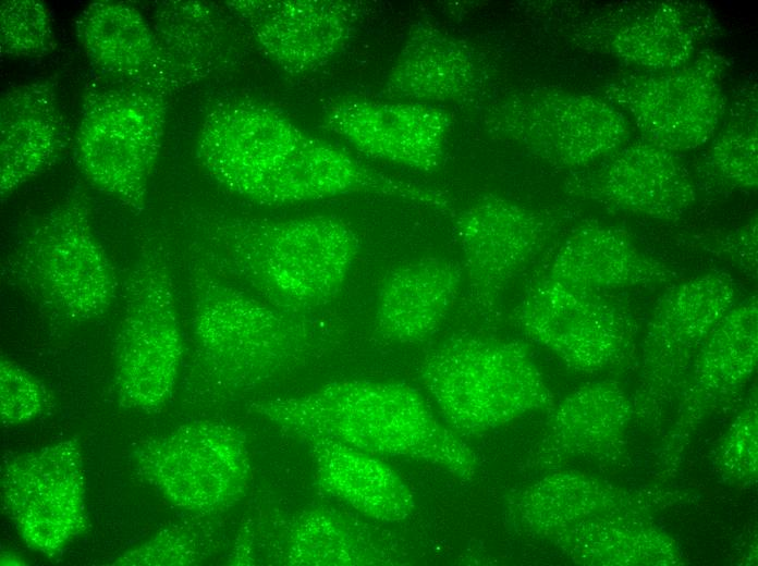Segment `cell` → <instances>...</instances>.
<instances>
[{"label": "cell", "instance_id": "obj_11", "mask_svg": "<svg viewBox=\"0 0 758 566\" xmlns=\"http://www.w3.org/2000/svg\"><path fill=\"white\" fill-rule=\"evenodd\" d=\"M726 61L699 51L687 63L626 73L603 87V98L631 118L645 140L672 152L696 149L718 132L726 108Z\"/></svg>", "mask_w": 758, "mask_h": 566}, {"label": "cell", "instance_id": "obj_14", "mask_svg": "<svg viewBox=\"0 0 758 566\" xmlns=\"http://www.w3.org/2000/svg\"><path fill=\"white\" fill-rule=\"evenodd\" d=\"M548 213L486 194L454 214L472 311L494 321L510 283L541 253L555 232Z\"/></svg>", "mask_w": 758, "mask_h": 566}, {"label": "cell", "instance_id": "obj_23", "mask_svg": "<svg viewBox=\"0 0 758 566\" xmlns=\"http://www.w3.org/2000/svg\"><path fill=\"white\" fill-rule=\"evenodd\" d=\"M71 142L53 85L35 79L14 85L0 100V193L9 197L50 169Z\"/></svg>", "mask_w": 758, "mask_h": 566}, {"label": "cell", "instance_id": "obj_29", "mask_svg": "<svg viewBox=\"0 0 758 566\" xmlns=\"http://www.w3.org/2000/svg\"><path fill=\"white\" fill-rule=\"evenodd\" d=\"M575 564L590 566L676 565L677 543L646 514H620L582 521L551 540Z\"/></svg>", "mask_w": 758, "mask_h": 566}, {"label": "cell", "instance_id": "obj_6", "mask_svg": "<svg viewBox=\"0 0 758 566\" xmlns=\"http://www.w3.org/2000/svg\"><path fill=\"white\" fill-rule=\"evenodd\" d=\"M418 378L457 434L492 431L553 404L529 349L515 340L452 336L425 354Z\"/></svg>", "mask_w": 758, "mask_h": 566}, {"label": "cell", "instance_id": "obj_4", "mask_svg": "<svg viewBox=\"0 0 758 566\" xmlns=\"http://www.w3.org/2000/svg\"><path fill=\"white\" fill-rule=\"evenodd\" d=\"M190 288L198 366L205 380L224 392H248L304 366L335 335L319 313L279 309L199 261Z\"/></svg>", "mask_w": 758, "mask_h": 566}, {"label": "cell", "instance_id": "obj_20", "mask_svg": "<svg viewBox=\"0 0 758 566\" xmlns=\"http://www.w3.org/2000/svg\"><path fill=\"white\" fill-rule=\"evenodd\" d=\"M74 32L89 61L121 86L171 98L192 85L162 48L154 27L129 4L91 2L75 19Z\"/></svg>", "mask_w": 758, "mask_h": 566}, {"label": "cell", "instance_id": "obj_28", "mask_svg": "<svg viewBox=\"0 0 758 566\" xmlns=\"http://www.w3.org/2000/svg\"><path fill=\"white\" fill-rule=\"evenodd\" d=\"M296 438L314 460L317 484L331 496L381 522H400L414 513L413 491L376 455L321 435Z\"/></svg>", "mask_w": 758, "mask_h": 566}, {"label": "cell", "instance_id": "obj_3", "mask_svg": "<svg viewBox=\"0 0 758 566\" xmlns=\"http://www.w3.org/2000/svg\"><path fill=\"white\" fill-rule=\"evenodd\" d=\"M253 409L295 436L321 435L376 456L428 463L461 479L477 470L470 447L404 382L343 379Z\"/></svg>", "mask_w": 758, "mask_h": 566}, {"label": "cell", "instance_id": "obj_34", "mask_svg": "<svg viewBox=\"0 0 758 566\" xmlns=\"http://www.w3.org/2000/svg\"><path fill=\"white\" fill-rule=\"evenodd\" d=\"M757 395L751 394L723 438L716 457L720 473L734 483L757 477Z\"/></svg>", "mask_w": 758, "mask_h": 566}, {"label": "cell", "instance_id": "obj_25", "mask_svg": "<svg viewBox=\"0 0 758 566\" xmlns=\"http://www.w3.org/2000/svg\"><path fill=\"white\" fill-rule=\"evenodd\" d=\"M461 263L425 257L398 266L381 281L375 310L378 333L399 344H418L438 332L462 283Z\"/></svg>", "mask_w": 758, "mask_h": 566}, {"label": "cell", "instance_id": "obj_8", "mask_svg": "<svg viewBox=\"0 0 758 566\" xmlns=\"http://www.w3.org/2000/svg\"><path fill=\"white\" fill-rule=\"evenodd\" d=\"M491 137L554 167L585 169L625 145L631 122L602 96L553 87L504 95L481 119Z\"/></svg>", "mask_w": 758, "mask_h": 566}, {"label": "cell", "instance_id": "obj_19", "mask_svg": "<svg viewBox=\"0 0 758 566\" xmlns=\"http://www.w3.org/2000/svg\"><path fill=\"white\" fill-rule=\"evenodd\" d=\"M710 30V15L700 5L623 3L585 22L572 39L584 49L647 71H660L692 60Z\"/></svg>", "mask_w": 758, "mask_h": 566}, {"label": "cell", "instance_id": "obj_24", "mask_svg": "<svg viewBox=\"0 0 758 566\" xmlns=\"http://www.w3.org/2000/svg\"><path fill=\"white\" fill-rule=\"evenodd\" d=\"M545 278L580 290L601 292L673 282L678 274L644 253L622 230L585 223L573 230L553 255Z\"/></svg>", "mask_w": 758, "mask_h": 566}, {"label": "cell", "instance_id": "obj_16", "mask_svg": "<svg viewBox=\"0 0 758 566\" xmlns=\"http://www.w3.org/2000/svg\"><path fill=\"white\" fill-rule=\"evenodd\" d=\"M260 51L283 72L302 75L325 66L350 44L363 5L341 0L227 1Z\"/></svg>", "mask_w": 758, "mask_h": 566}, {"label": "cell", "instance_id": "obj_27", "mask_svg": "<svg viewBox=\"0 0 758 566\" xmlns=\"http://www.w3.org/2000/svg\"><path fill=\"white\" fill-rule=\"evenodd\" d=\"M758 357V304H735L705 340L681 391V422H693L739 391Z\"/></svg>", "mask_w": 758, "mask_h": 566}, {"label": "cell", "instance_id": "obj_1", "mask_svg": "<svg viewBox=\"0 0 758 566\" xmlns=\"http://www.w3.org/2000/svg\"><path fill=\"white\" fill-rule=\"evenodd\" d=\"M195 152L215 182L260 205L372 194L442 212L453 209L448 193L380 172L255 100L216 104L200 124Z\"/></svg>", "mask_w": 758, "mask_h": 566}, {"label": "cell", "instance_id": "obj_30", "mask_svg": "<svg viewBox=\"0 0 758 566\" xmlns=\"http://www.w3.org/2000/svg\"><path fill=\"white\" fill-rule=\"evenodd\" d=\"M152 27L172 61L192 84L234 65L240 45L232 26L211 4L162 1L154 11Z\"/></svg>", "mask_w": 758, "mask_h": 566}, {"label": "cell", "instance_id": "obj_2", "mask_svg": "<svg viewBox=\"0 0 758 566\" xmlns=\"http://www.w3.org/2000/svg\"><path fill=\"white\" fill-rule=\"evenodd\" d=\"M198 261L241 283L266 303L293 313H319L343 290L360 239L343 219H288L197 212Z\"/></svg>", "mask_w": 758, "mask_h": 566}, {"label": "cell", "instance_id": "obj_22", "mask_svg": "<svg viewBox=\"0 0 758 566\" xmlns=\"http://www.w3.org/2000/svg\"><path fill=\"white\" fill-rule=\"evenodd\" d=\"M486 66L470 42L420 20L409 28L387 75L384 94L394 100L437 106L463 102L486 85Z\"/></svg>", "mask_w": 758, "mask_h": 566}, {"label": "cell", "instance_id": "obj_26", "mask_svg": "<svg viewBox=\"0 0 758 566\" xmlns=\"http://www.w3.org/2000/svg\"><path fill=\"white\" fill-rule=\"evenodd\" d=\"M633 415L632 399L616 382L580 386L553 408L529 457L530 467L546 469L572 457H597L616 448Z\"/></svg>", "mask_w": 758, "mask_h": 566}, {"label": "cell", "instance_id": "obj_12", "mask_svg": "<svg viewBox=\"0 0 758 566\" xmlns=\"http://www.w3.org/2000/svg\"><path fill=\"white\" fill-rule=\"evenodd\" d=\"M512 319L531 341L568 368L597 372L632 352V315L601 292L571 287L540 275L514 308Z\"/></svg>", "mask_w": 758, "mask_h": 566}, {"label": "cell", "instance_id": "obj_9", "mask_svg": "<svg viewBox=\"0 0 758 566\" xmlns=\"http://www.w3.org/2000/svg\"><path fill=\"white\" fill-rule=\"evenodd\" d=\"M183 339L170 270L156 250L144 251L125 291L114 348L120 403L154 410L167 403L178 381Z\"/></svg>", "mask_w": 758, "mask_h": 566}, {"label": "cell", "instance_id": "obj_32", "mask_svg": "<svg viewBox=\"0 0 758 566\" xmlns=\"http://www.w3.org/2000/svg\"><path fill=\"white\" fill-rule=\"evenodd\" d=\"M1 54L35 58L53 49L49 10L40 1L10 0L0 5Z\"/></svg>", "mask_w": 758, "mask_h": 566}, {"label": "cell", "instance_id": "obj_35", "mask_svg": "<svg viewBox=\"0 0 758 566\" xmlns=\"http://www.w3.org/2000/svg\"><path fill=\"white\" fill-rule=\"evenodd\" d=\"M46 385L23 367L1 357L0 415L4 424L19 426L38 418L48 407Z\"/></svg>", "mask_w": 758, "mask_h": 566}, {"label": "cell", "instance_id": "obj_18", "mask_svg": "<svg viewBox=\"0 0 758 566\" xmlns=\"http://www.w3.org/2000/svg\"><path fill=\"white\" fill-rule=\"evenodd\" d=\"M323 124L367 157L433 173L444 162L452 116L437 104L347 96L328 106Z\"/></svg>", "mask_w": 758, "mask_h": 566}, {"label": "cell", "instance_id": "obj_13", "mask_svg": "<svg viewBox=\"0 0 758 566\" xmlns=\"http://www.w3.org/2000/svg\"><path fill=\"white\" fill-rule=\"evenodd\" d=\"M736 299L734 281L719 271L678 282L658 299L643 340L636 413L651 414L681 393L701 345Z\"/></svg>", "mask_w": 758, "mask_h": 566}, {"label": "cell", "instance_id": "obj_31", "mask_svg": "<svg viewBox=\"0 0 758 566\" xmlns=\"http://www.w3.org/2000/svg\"><path fill=\"white\" fill-rule=\"evenodd\" d=\"M288 566L392 565L394 559L359 526L334 509L317 507L297 515L281 544Z\"/></svg>", "mask_w": 758, "mask_h": 566}, {"label": "cell", "instance_id": "obj_7", "mask_svg": "<svg viewBox=\"0 0 758 566\" xmlns=\"http://www.w3.org/2000/svg\"><path fill=\"white\" fill-rule=\"evenodd\" d=\"M169 99L121 85L93 89L84 97L73 139L75 163L95 188L136 212L145 208Z\"/></svg>", "mask_w": 758, "mask_h": 566}, {"label": "cell", "instance_id": "obj_38", "mask_svg": "<svg viewBox=\"0 0 758 566\" xmlns=\"http://www.w3.org/2000/svg\"><path fill=\"white\" fill-rule=\"evenodd\" d=\"M23 559L15 553L3 552L1 554V565H22Z\"/></svg>", "mask_w": 758, "mask_h": 566}, {"label": "cell", "instance_id": "obj_37", "mask_svg": "<svg viewBox=\"0 0 758 566\" xmlns=\"http://www.w3.org/2000/svg\"><path fill=\"white\" fill-rule=\"evenodd\" d=\"M720 254L732 261L744 273L757 274V219L751 218L735 233L726 236L717 246Z\"/></svg>", "mask_w": 758, "mask_h": 566}, {"label": "cell", "instance_id": "obj_21", "mask_svg": "<svg viewBox=\"0 0 758 566\" xmlns=\"http://www.w3.org/2000/svg\"><path fill=\"white\" fill-rule=\"evenodd\" d=\"M655 499L624 490L590 475L560 470L510 493L502 517L513 531L551 541L568 528L596 517L647 514Z\"/></svg>", "mask_w": 758, "mask_h": 566}, {"label": "cell", "instance_id": "obj_5", "mask_svg": "<svg viewBox=\"0 0 758 566\" xmlns=\"http://www.w3.org/2000/svg\"><path fill=\"white\" fill-rule=\"evenodd\" d=\"M2 273L49 320L65 327L99 319L117 297L115 270L93 229L84 195L74 194L39 218L8 256Z\"/></svg>", "mask_w": 758, "mask_h": 566}, {"label": "cell", "instance_id": "obj_33", "mask_svg": "<svg viewBox=\"0 0 758 566\" xmlns=\"http://www.w3.org/2000/svg\"><path fill=\"white\" fill-rule=\"evenodd\" d=\"M706 164L724 184L744 190L757 188V127L734 123L708 148Z\"/></svg>", "mask_w": 758, "mask_h": 566}, {"label": "cell", "instance_id": "obj_10", "mask_svg": "<svg viewBox=\"0 0 758 566\" xmlns=\"http://www.w3.org/2000/svg\"><path fill=\"white\" fill-rule=\"evenodd\" d=\"M138 475L173 506L192 514L225 510L245 495L252 475L246 438L235 427L193 421L138 444Z\"/></svg>", "mask_w": 758, "mask_h": 566}, {"label": "cell", "instance_id": "obj_15", "mask_svg": "<svg viewBox=\"0 0 758 566\" xmlns=\"http://www.w3.org/2000/svg\"><path fill=\"white\" fill-rule=\"evenodd\" d=\"M1 500L25 543L47 556L87 528L85 473L75 439L20 455L4 466Z\"/></svg>", "mask_w": 758, "mask_h": 566}, {"label": "cell", "instance_id": "obj_17", "mask_svg": "<svg viewBox=\"0 0 758 566\" xmlns=\"http://www.w3.org/2000/svg\"><path fill=\"white\" fill-rule=\"evenodd\" d=\"M568 195L620 212L676 220L695 204L693 177L675 152L647 140L625 144L573 173Z\"/></svg>", "mask_w": 758, "mask_h": 566}, {"label": "cell", "instance_id": "obj_36", "mask_svg": "<svg viewBox=\"0 0 758 566\" xmlns=\"http://www.w3.org/2000/svg\"><path fill=\"white\" fill-rule=\"evenodd\" d=\"M200 544L184 527L160 530L142 544L125 551L113 565L183 566L193 565L203 554Z\"/></svg>", "mask_w": 758, "mask_h": 566}]
</instances>
